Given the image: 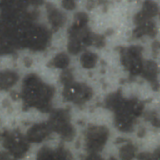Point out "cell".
I'll return each instance as SVG.
<instances>
[{
  "label": "cell",
  "instance_id": "1",
  "mask_svg": "<svg viewBox=\"0 0 160 160\" xmlns=\"http://www.w3.org/2000/svg\"><path fill=\"white\" fill-rule=\"evenodd\" d=\"M108 135H109V132L105 127L91 128L87 132L88 149L92 152H96L97 151H100L106 143Z\"/></svg>",
  "mask_w": 160,
  "mask_h": 160
},
{
  "label": "cell",
  "instance_id": "2",
  "mask_svg": "<svg viewBox=\"0 0 160 160\" xmlns=\"http://www.w3.org/2000/svg\"><path fill=\"white\" fill-rule=\"evenodd\" d=\"M142 73L150 81H154L157 75V65L152 61H148L147 64L143 66Z\"/></svg>",
  "mask_w": 160,
  "mask_h": 160
},
{
  "label": "cell",
  "instance_id": "3",
  "mask_svg": "<svg viewBox=\"0 0 160 160\" xmlns=\"http://www.w3.org/2000/svg\"><path fill=\"white\" fill-rule=\"evenodd\" d=\"M96 61H97V56L92 52H86L81 56V64L85 68L91 69L94 67Z\"/></svg>",
  "mask_w": 160,
  "mask_h": 160
},
{
  "label": "cell",
  "instance_id": "4",
  "mask_svg": "<svg viewBox=\"0 0 160 160\" xmlns=\"http://www.w3.org/2000/svg\"><path fill=\"white\" fill-rule=\"evenodd\" d=\"M70 59L65 53H59L53 60V64L55 67L60 68V69H64L69 65Z\"/></svg>",
  "mask_w": 160,
  "mask_h": 160
},
{
  "label": "cell",
  "instance_id": "5",
  "mask_svg": "<svg viewBox=\"0 0 160 160\" xmlns=\"http://www.w3.org/2000/svg\"><path fill=\"white\" fill-rule=\"evenodd\" d=\"M134 152H135L134 147L131 144H128L120 150V156L123 159H131L134 156Z\"/></svg>",
  "mask_w": 160,
  "mask_h": 160
},
{
  "label": "cell",
  "instance_id": "6",
  "mask_svg": "<svg viewBox=\"0 0 160 160\" xmlns=\"http://www.w3.org/2000/svg\"><path fill=\"white\" fill-rule=\"evenodd\" d=\"M157 12V8L155 7L154 4H152V3H147L144 7V12L143 13L147 16V17H152L153 15H155Z\"/></svg>",
  "mask_w": 160,
  "mask_h": 160
},
{
  "label": "cell",
  "instance_id": "7",
  "mask_svg": "<svg viewBox=\"0 0 160 160\" xmlns=\"http://www.w3.org/2000/svg\"><path fill=\"white\" fill-rule=\"evenodd\" d=\"M51 20H52V25H54L57 28H59L64 23V18L62 17L61 14H59L58 12L55 13L54 15H51Z\"/></svg>",
  "mask_w": 160,
  "mask_h": 160
},
{
  "label": "cell",
  "instance_id": "8",
  "mask_svg": "<svg viewBox=\"0 0 160 160\" xmlns=\"http://www.w3.org/2000/svg\"><path fill=\"white\" fill-rule=\"evenodd\" d=\"M61 80L62 82L64 83V85L66 86H69L71 84H72V80H73V76L72 74L69 72V71H66L62 73L61 75Z\"/></svg>",
  "mask_w": 160,
  "mask_h": 160
}]
</instances>
